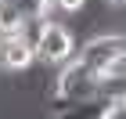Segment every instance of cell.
<instances>
[{
  "mask_svg": "<svg viewBox=\"0 0 126 119\" xmlns=\"http://www.w3.org/2000/svg\"><path fill=\"white\" fill-rule=\"evenodd\" d=\"M119 112H126V98H123V108H119Z\"/></svg>",
  "mask_w": 126,
  "mask_h": 119,
  "instance_id": "30bf717a",
  "label": "cell"
},
{
  "mask_svg": "<svg viewBox=\"0 0 126 119\" xmlns=\"http://www.w3.org/2000/svg\"><path fill=\"white\" fill-rule=\"evenodd\" d=\"M76 61L101 79L105 72L115 69L119 61H126V33H97V36H90L76 51Z\"/></svg>",
  "mask_w": 126,
  "mask_h": 119,
  "instance_id": "6da1fadb",
  "label": "cell"
},
{
  "mask_svg": "<svg viewBox=\"0 0 126 119\" xmlns=\"http://www.w3.org/2000/svg\"><path fill=\"white\" fill-rule=\"evenodd\" d=\"M32 61H36V51L25 36H18V33L0 36V69L4 72H25Z\"/></svg>",
  "mask_w": 126,
  "mask_h": 119,
  "instance_id": "5b68a950",
  "label": "cell"
},
{
  "mask_svg": "<svg viewBox=\"0 0 126 119\" xmlns=\"http://www.w3.org/2000/svg\"><path fill=\"white\" fill-rule=\"evenodd\" d=\"M97 87H101V79L72 58L68 65H61L58 76H54V105H65V101H76V98H87V94H97Z\"/></svg>",
  "mask_w": 126,
  "mask_h": 119,
  "instance_id": "3957f363",
  "label": "cell"
},
{
  "mask_svg": "<svg viewBox=\"0 0 126 119\" xmlns=\"http://www.w3.org/2000/svg\"><path fill=\"white\" fill-rule=\"evenodd\" d=\"M76 51H79L76 36H72V29H68L65 22H58V18L43 22V33H40V40H36V61L61 69V65H68V61L76 58Z\"/></svg>",
  "mask_w": 126,
  "mask_h": 119,
  "instance_id": "7a4b0ae2",
  "label": "cell"
},
{
  "mask_svg": "<svg viewBox=\"0 0 126 119\" xmlns=\"http://www.w3.org/2000/svg\"><path fill=\"white\" fill-rule=\"evenodd\" d=\"M29 18H36V15H47V0H15Z\"/></svg>",
  "mask_w": 126,
  "mask_h": 119,
  "instance_id": "ba28073f",
  "label": "cell"
},
{
  "mask_svg": "<svg viewBox=\"0 0 126 119\" xmlns=\"http://www.w3.org/2000/svg\"><path fill=\"white\" fill-rule=\"evenodd\" d=\"M25 18H29V15H25V11H22L15 0H0V36H7V33H18Z\"/></svg>",
  "mask_w": 126,
  "mask_h": 119,
  "instance_id": "8992f818",
  "label": "cell"
},
{
  "mask_svg": "<svg viewBox=\"0 0 126 119\" xmlns=\"http://www.w3.org/2000/svg\"><path fill=\"white\" fill-rule=\"evenodd\" d=\"M54 108H58V119H115L123 105L115 98H108V94L97 90V94L65 101V105H54Z\"/></svg>",
  "mask_w": 126,
  "mask_h": 119,
  "instance_id": "277c9868",
  "label": "cell"
},
{
  "mask_svg": "<svg viewBox=\"0 0 126 119\" xmlns=\"http://www.w3.org/2000/svg\"><path fill=\"white\" fill-rule=\"evenodd\" d=\"M87 0H47V18L50 15H79Z\"/></svg>",
  "mask_w": 126,
  "mask_h": 119,
  "instance_id": "52a82bcc",
  "label": "cell"
},
{
  "mask_svg": "<svg viewBox=\"0 0 126 119\" xmlns=\"http://www.w3.org/2000/svg\"><path fill=\"white\" fill-rule=\"evenodd\" d=\"M108 4H115V7H123V11H126V0H108Z\"/></svg>",
  "mask_w": 126,
  "mask_h": 119,
  "instance_id": "9c48e42d",
  "label": "cell"
}]
</instances>
